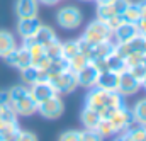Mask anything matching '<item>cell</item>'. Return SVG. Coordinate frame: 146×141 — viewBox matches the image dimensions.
<instances>
[{
	"label": "cell",
	"instance_id": "cell-1",
	"mask_svg": "<svg viewBox=\"0 0 146 141\" xmlns=\"http://www.w3.org/2000/svg\"><path fill=\"white\" fill-rule=\"evenodd\" d=\"M90 92L87 94L85 99V106L95 109L97 112L102 107H121L124 106V97L117 92V90H104L99 87H92L88 88Z\"/></svg>",
	"mask_w": 146,
	"mask_h": 141
},
{
	"label": "cell",
	"instance_id": "cell-2",
	"mask_svg": "<svg viewBox=\"0 0 146 141\" xmlns=\"http://www.w3.org/2000/svg\"><path fill=\"white\" fill-rule=\"evenodd\" d=\"M56 21H58L60 27H63L66 31H72V29H76L83 22V14L78 7L66 5V7L60 9V12L56 15Z\"/></svg>",
	"mask_w": 146,
	"mask_h": 141
},
{
	"label": "cell",
	"instance_id": "cell-3",
	"mask_svg": "<svg viewBox=\"0 0 146 141\" xmlns=\"http://www.w3.org/2000/svg\"><path fill=\"white\" fill-rule=\"evenodd\" d=\"M82 37H85L88 43L92 44H99L102 41H107L112 39V31L109 29V26L106 24V21H100V19H95L94 22H90L85 29V33Z\"/></svg>",
	"mask_w": 146,
	"mask_h": 141
},
{
	"label": "cell",
	"instance_id": "cell-4",
	"mask_svg": "<svg viewBox=\"0 0 146 141\" xmlns=\"http://www.w3.org/2000/svg\"><path fill=\"white\" fill-rule=\"evenodd\" d=\"M48 82L54 87V90H56L58 95L60 94H70V92H73L78 87V83H76V73L72 70H66V71H63V73H60V75H54V76H49Z\"/></svg>",
	"mask_w": 146,
	"mask_h": 141
},
{
	"label": "cell",
	"instance_id": "cell-5",
	"mask_svg": "<svg viewBox=\"0 0 146 141\" xmlns=\"http://www.w3.org/2000/svg\"><path fill=\"white\" fill-rule=\"evenodd\" d=\"M109 121L112 122L115 133H124L127 131L129 128H133L136 122H134V117H133V112L127 109L126 106H121L115 109V112L109 117Z\"/></svg>",
	"mask_w": 146,
	"mask_h": 141
},
{
	"label": "cell",
	"instance_id": "cell-6",
	"mask_svg": "<svg viewBox=\"0 0 146 141\" xmlns=\"http://www.w3.org/2000/svg\"><path fill=\"white\" fill-rule=\"evenodd\" d=\"M63 110H65V104H63V100L60 99L58 94L37 106V112L46 119H58L63 114Z\"/></svg>",
	"mask_w": 146,
	"mask_h": 141
},
{
	"label": "cell",
	"instance_id": "cell-7",
	"mask_svg": "<svg viewBox=\"0 0 146 141\" xmlns=\"http://www.w3.org/2000/svg\"><path fill=\"white\" fill-rule=\"evenodd\" d=\"M141 88V82L138 78H134L127 70H124L122 73H119V82H117V92L122 97H129L134 95L138 90Z\"/></svg>",
	"mask_w": 146,
	"mask_h": 141
},
{
	"label": "cell",
	"instance_id": "cell-8",
	"mask_svg": "<svg viewBox=\"0 0 146 141\" xmlns=\"http://www.w3.org/2000/svg\"><path fill=\"white\" fill-rule=\"evenodd\" d=\"M5 61H7L10 67L17 68V70H24V68L31 67V55H29V49L24 48V46L15 48V49H12V51L5 56Z\"/></svg>",
	"mask_w": 146,
	"mask_h": 141
},
{
	"label": "cell",
	"instance_id": "cell-9",
	"mask_svg": "<svg viewBox=\"0 0 146 141\" xmlns=\"http://www.w3.org/2000/svg\"><path fill=\"white\" fill-rule=\"evenodd\" d=\"M99 73H100V71L94 67V63L88 61L82 70L76 71V83H78V87H83V88H92V87H95L97 78H99Z\"/></svg>",
	"mask_w": 146,
	"mask_h": 141
},
{
	"label": "cell",
	"instance_id": "cell-10",
	"mask_svg": "<svg viewBox=\"0 0 146 141\" xmlns=\"http://www.w3.org/2000/svg\"><path fill=\"white\" fill-rule=\"evenodd\" d=\"M29 94L34 97V100H36L37 104H41V102L51 99L53 95H56V90H54V87L48 80H44V82H37L34 85H31Z\"/></svg>",
	"mask_w": 146,
	"mask_h": 141
},
{
	"label": "cell",
	"instance_id": "cell-11",
	"mask_svg": "<svg viewBox=\"0 0 146 141\" xmlns=\"http://www.w3.org/2000/svg\"><path fill=\"white\" fill-rule=\"evenodd\" d=\"M138 33V27L136 24L133 22H122L117 29H114L112 33V39H115V43H129L131 39H134Z\"/></svg>",
	"mask_w": 146,
	"mask_h": 141
},
{
	"label": "cell",
	"instance_id": "cell-12",
	"mask_svg": "<svg viewBox=\"0 0 146 141\" xmlns=\"http://www.w3.org/2000/svg\"><path fill=\"white\" fill-rule=\"evenodd\" d=\"M39 2L37 0H15V14L19 19L37 17Z\"/></svg>",
	"mask_w": 146,
	"mask_h": 141
},
{
	"label": "cell",
	"instance_id": "cell-13",
	"mask_svg": "<svg viewBox=\"0 0 146 141\" xmlns=\"http://www.w3.org/2000/svg\"><path fill=\"white\" fill-rule=\"evenodd\" d=\"M41 26V21L37 17H26V19H19L17 22V33L19 36L24 39V37H31V36L36 34V31Z\"/></svg>",
	"mask_w": 146,
	"mask_h": 141
},
{
	"label": "cell",
	"instance_id": "cell-14",
	"mask_svg": "<svg viewBox=\"0 0 146 141\" xmlns=\"http://www.w3.org/2000/svg\"><path fill=\"white\" fill-rule=\"evenodd\" d=\"M37 104L34 100V97L31 94L24 95L22 99H19L17 102H14V107H15V112L17 116H33L34 112H37Z\"/></svg>",
	"mask_w": 146,
	"mask_h": 141
},
{
	"label": "cell",
	"instance_id": "cell-15",
	"mask_svg": "<svg viewBox=\"0 0 146 141\" xmlns=\"http://www.w3.org/2000/svg\"><path fill=\"white\" fill-rule=\"evenodd\" d=\"M117 82H119V75L110 70H106L99 73L95 87L104 88V90H117Z\"/></svg>",
	"mask_w": 146,
	"mask_h": 141
},
{
	"label": "cell",
	"instance_id": "cell-16",
	"mask_svg": "<svg viewBox=\"0 0 146 141\" xmlns=\"http://www.w3.org/2000/svg\"><path fill=\"white\" fill-rule=\"evenodd\" d=\"M22 73V80H24V83H27V85H34L37 82H44V80H48V75H46V71L41 70V68H37V67H27V68H24V70H21Z\"/></svg>",
	"mask_w": 146,
	"mask_h": 141
},
{
	"label": "cell",
	"instance_id": "cell-17",
	"mask_svg": "<svg viewBox=\"0 0 146 141\" xmlns=\"http://www.w3.org/2000/svg\"><path fill=\"white\" fill-rule=\"evenodd\" d=\"M114 39H107V41H102L99 44H94V51H92V56H90V61L94 60H106L109 55L114 53Z\"/></svg>",
	"mask_w": 146,
	"mask_h": 141
},
{
	"label": "cell",
	"instance_id": "cell-18",
	"mask_svg": "<svg viewBox=\"0 0 146 141\" xmlns=\"http://www.w3.org/2000/svg\"><path fill=\"white\" fill-rule=\"evenodd\" d=\"M80 119H82V124L85 126V129H95V126L100 121V114L95 109L85 106L83 110H82V114H80Z\"/></svg>",
	"mask_w": 146,
	"mask_h": 141
},
{
	"label": "cell",
	"instance_id": "cell-19",
	"mask_svg": "<svg viewBox=\"0 0 146 141\" xmlns=\"http://www.w3.org/2000/svg\"><path fill=\"white\" fill-rule=\"evenodd\" d=\"M34 39H36L37 44H41V46H46V44H49V43H53L54 39H58L56 37V31L53 29V27H49V26H39V29L36 31V34H34Z\"/></svg>",
	"mask_w": 146,
	"mask_h": 141
},
{
	"label": "cell",
	"instance_id": "cell-20",
	"mask_svg": "<svg viewBox=\"0 0 146 141\" xmlns=\"http://www.w3.org/2000/svg\"><path fill=\"white\" fill-rule=\"evenodd\" d=\"M17 48L15 37L9 31H0V58H5L12 49Z\"/></svg>",
	"mask_w": 146,
	"mask_h": 141
},
{
	"label": "cell",
	"instance_id": "cell-21",
	"mask_svg": "<svg viewBox=\"0 0 146 141\" xmlns=\"http://www.w3.org/2000/svg\"><path fill=\"white\" fill-rule=\"evenodd\" d=\"M106 65H107V70L114 71V73H122L124 70H127V67H126V61L121 58V56H117L115 53H112L109 55L107 58H106Z\"/></svg>",
	"mask_w": 146,
	"mask_h": 141
},
{
	"label": "cell",
	"instance_id": "cell-22",
	"mask_svg": "<svg viewBox=\"0 0 146 141\" xmlns=\"http://www.w3.org/2000/svg\"><path fill=\"white\" fill-rule=\"evenodd\" d=\"M66 70H70L68 61L63 60V58H58V60H53V61L49 63V67H48V70H46V75H48V78H49V76L60 75V73H63V71H66Z\"/></svg>",
	"mask_w": 146,
	"mask_h": 141
},
{
	"label": "cell",
	"instance_id": "cell-23",
	"mask_svg": "<svg viewBox=\"0 0 146 141\" xmlns=\"http://www.w3.org/2000/svg\"><path fill=\"white\" fill-rule=\"evenodd\" d=\"M133 112V117H134V122L139 124V126H145L146 124V99H141L136 102L134 109L131 110Z\"/></svg>",
	"mask_w": 146,
	"mask_h": 141
},
{
	"label": "cell",
	"instance_id": "cell-24",
	"mask_svg": "<svg viewBox=\"0 0 146 141\" xmlns=\"http://www.w3.org/2000/svg\"><path fill=\"white\" fill-rule=\"evenodd\" d=\"M121 17H122V21L124 22H133V24H136L139 19H141V14H139V9H138V3H129L127 5V9L121 14Z\"/></svg>",
	"mask_w": 146,
	"mask_h": 141
},
{
	"label": "cell",
	"instance_id": "cell-25",
	"mask_svg": "<svg viewBox=\"0 0 146 141\" xmlns=\"http://www.w3.org/2000/svg\"><path fill=\"white\" fill-rule=\"evenodd\" d=\"M114 15H119V14L114 10L112 3H97V19L109 21L110 17H114Z\"/></svg>",
	"mask_w": 146,
	"mask_h": 141
},
{
	"label": "cell",
	"instance_id": "cell-26",
	"mask_svg": "<svg viewBox=\"0 0 146 141\" xmlns=\"http://www.w3.org/2000/svg\"><path fill=\"white\" fill-rule=\"evenodd\" d=\"M124 134L131 141H146V128L145 126H133L127 131H124Z\"/></svg>",
	"mask_w": 146,
	"mask_h": 141
},
{
	"label": "cell",
	"instance_id": "cell-27",
	"mask_svg": "<svg viewBox=\"0 0 146 141\" xmlns=\"http://www.w3.org/2000/svg\"><path fill=\"white\" fill-rule=\"evenodd\" d=\"M44 53H46V56H48L51 61L61 58V43H60L58 39H54L53 43H49V44L44 46Z\"/></svg>",
	"mask_w": 146,
	"mask_h": 141
},
{
	"label": "cell",
	"instance_id": "cell-28",
	"mask_svg": "<svg viewBox=\"0 0 146 141\" xmlns=\"http://www.w3.org/2000/svg\"><path fill=\"white\" fill-rule=\"evenodd\" d=\"M78 53V46H76V41H65L61 43V58L63 60H72L73 56Z\"/></svg>",
	"mask_w": 146,
	"mask_h": 141
},
{
	"label": "cell",
	"instance_id": "cell-29",
	"mask_svg": "<svg viewBox=\"0 0 146 141\" xmlns=\"http://www.w3.org/2000/svg\"><path fill=\"white\" fill-rule=\"evenodd\" d=\"M95 131H97L102 138H107V136L115 134V129H114V126H112V122H110L109 119H100L99 124L95 126Z\"/></svg>",
	"mask_w": 146,
	"mask_h": 141
},
{
	"label": "cell",
	"instance_id": "cell-30",
	"mask_svg": "<svg viewBox=\"0 0 146 141\" xmlns=\"http://www.w3.org/2000/svg\"><path fill=\"white\" fill-rule=\"evenodd\" d=\"M88 61H90V60H88L85 55H82V53H76L72 60H68V67H70V70H72V71H75V73H76L78 70H82V68H83V67H85Z\"/></svg>",
	"mask_w": 146,
	"mask_h": 141
},
{
	"label": "cell",
	"instance_id": "cell-31",
	"mask_svg": "<svg viewBox=\"0 0 146 141\" xmlns=\"http://www.w3.org/2000/svg\"><path fill=\"white\" fill-rule=\"evenodd\" d=\"M7 92H9V100H10V102H17L19 99H22L24 95L29 94V88L24 87V85H15V87H12V88L7 90Z\"/></svg>",
	"mask_w": 146,
	"mask_h": 141
},
{
	"label": "cell",
	"instance_id": "cell-32",
	"mask_svg": "<svg viewBox=\"0 0 146 141\" xmlns=\"http://www.w3.org/2000/svg\"><path fill=\"white\" fill-rule=\"evenodd\" d=\"M127 44L131 46V49H133V51H139V53L146 55V37H145V36L138 34L134 39H131Z\"/></svg>",
	"mask_w": 146,
	"mask_h": 141
},
{
	"label": "cell",
	"instance_id": "cell-33",
	"mask_svg": "<svg viewBox=\"0 0 146 141\" xmlns=\"http://www.w3.org/2000/svg\"><path fill=\"white\" fill-rule=\"evenodd\" d=\"M76 46H78V53L85 55V56L90 60L92 51H94V44H92V43H88L85 37H80V39H76Z\"/></svg>",
	"mask_w": 146,
	"mask_h": 141
},
{
	"label": "cell",
	"instance_id": "cell-34",
	"mask_svg": "<svg viewBox=\"0 0 146 141\" xmlns=\"http://www.w3.org/2000/svg\"><path fill=\"white\" fill-rule=\"evenodd\" d=\"M143 60H145V55L143 53H139V51H133L129 56H126V67L127 68H131V67H134V65H139V63H143Z\"/></svg>",
	"mask_w": 146,
	"mask_h": 141
},
{
	"label": "cell",
	"instance_id": "cell-35",
	"mask_svg": "<svg viewBox=\"0 0 146 141\" xmlns=\"http://www.w3.org/2000/svg\"><path fill=\"white\" fill-rule=\"evenodd\" d=\"M127 71H129L134 78H138L139 82L146 76V68H145V65H143V63H139V65H134V67L127 68Z\"/></svg>",
	"mask_w": 146,
	"mask_h": 141
},
{
	"label": "cell",
	"instance_id": "cell-36",
	"mask_svg": "<svg viewBox=\"0 0 146 141\" xmlns=\"http://www.w3.org/2000/svg\"><path fill=\"white\" fill-rule=\"evenodd\" d=\"M82 141H104V138L95 129H85L82 131Z\"/></svg>",
	"mask_w": 146,
	"mask_h": 141
},
{
	"label": "cell",
	"instance_id": "cell-37",
	"mask_svg": "<svg viewBox=\"0 0 146 141\" xmlns=\"http://www.w3.org/2000/svg\"><path fill=\"white\" fill-rule=\"evenodd\" d=\"M58 141H82V131H75V129L65 131Z\"/></svg>",
	"mask_w": 146,
	"mask_h": 141
},
{
	"label": "cell",
	"instance_id": "cell-38",
	"mask_svg": "<svg viewBox=\"0 0 146 141\" xmlns=\"http://www.w3.org/2000/svg\"><path fill=\"white\" fill-rule=\"evenodd\" d=\"M110 3H112L114 10H115V12H117V14L121 15V14H122V12H124V10L127 9V5L131 3V0H112Z\"/></svg>",
	"mask_w": 146,
	"mask_h": 141
},
{
	"label": "cell",
	"instance_id": "cell-39",
	"mask_svg": "<svg viewBox=\"0 0 146 141\" xmlns=\"http://www.w3.org/2000/svg\"><path fill=\"white\" fill-rule=\"evenodd\" d=\"M122 22H124V21H122V17H121V15H114V17H110L109 21H106V24L109 26V29L112 31V33H114V29H117Z\"/></svg>",
	"mask_w": 146,
	"mask_h": 141
},
{
	"label": "cell",
	"instance_id": "cell-40",
	"mask_svg": "<svg viewBox=\"0 0 146 141\" xmlns=\"http://www.w3.org/2000/svg\"><path fill=\"white\" fill-rule=\"evenodd\" d=\"M17 141H39V140H37V136L33 131H21Z\"/></svg>",
	"mask_w": 146,
	"mask_h": 141
},
{
	"label": "cell",
	"instance_id": "cell-41",
	"mask_svg": "<svg viewBox=\"0 0 146 141\" xmlns=\"http://www.w3.org/2000/svg\"><path fill=\"white\" fill-rule=\"evenodd\" d=\"M136 27H138L139 36H145L146 37V19H139V21L136 22Z\"/></svg>",
	"mask_w": 146,
	"mask_h": 141
},
{
	"label": "cell",
	"instance_id": "cell-42",
	"mask_svg": "<svg viewBox=\"0 0 146 141\" xmlns=\"http://www.w3.org/2000/svg\"><path fill=\"white\" fill-rule=\"evenodd\" d=\"M138 9H139L141 19H146V0H141V2H138Z\"/></svg>",
	"mask_w": 146,
	"mask_h": 141
},
{
	"label": "cell",
	"instance_id": "cell-43",
	"mask_svg": "<svg viewBox=\"0 0 146 141\" xmlns=\"http://www.w3.org/2000/svg\"><path fill=\"white\" fill-rule=\"evenodd\" d=\"M9 102V92L7 90H0V106Z\"/></svg>",
	"mask_w": 146,
	"mask_h": 141
},
{
	"label": "cell",
	"instance_id": "cell-44",
	"mask_svg": "<svg viewBox=\"0 0 146 141\" xmlns=\"http://www.w3.org/2000/svg\"><path fill=\"white\" fill-rule=\"evenodd\" d=\"M37 2H41V3H44V5H56L60 0H37Z\"/></svg>",
	"mask_w": 146,
	"mask_h": 141
},
{
	"label": "cell",
	"instance_id": "cell-45",
	"mask_svg": "<svg viewBox=\"0 0 146 141\" xmlns=\"http://www.w3.org/2000/svg\"><path fill=\"white\" fill-rule=\"evenodd\" d=\"M114 141H131V140H129V138H127V136H126V134L122 133V134H121L119 138H115V140H114Z\"/></svg>",
	"mask_w": 146,
	"mask_h": 141
},
{
	"label": "cell",
	"instance_id": "cell-46",
	"mask_svg": "<svg viewBox=\"0 0 146 141\" xmlns=\"http://www.w3.org/2000/svg\"><path fill=\"white\" fill-rule=\"evenodd\" d=\"M141 87H143V88L146 90V76L143 78V80H141Z\"/></svg>",
	"mask_w": 146,
	"mask_h": 141
},
{
	"label": "cell",
	"instance_id": "cell-47",
	"mask_svg": "<svg viewBox=\"0 0 146 141\" xmlns=\"http://www.w3.org/2000/svg\"><path fill=\"white\" fill-rule=\"evenodd\" d=\"M112 0H97V3H110Z\"/></svg>",
	"mask_w": 146,
	"mask_h": 141
},
{
	"label": "cell",
	"instance_id": "cell-48",
	"mask_svg": "<svg viewBox=\"0 0 146 141\" xmlns=\"http://www.w3.org/2000/svg\"><path fill=\"white\" fill-rule=\"evenodd\" d=\"M143 65H145V68H146V55H145V60H143Z\"/></svg>",
	"mask_w": 146,
	"mask_h": 141
},
{
	"label": "cell",
	"instance_id": "cell-49",
	"mask_svg": "<svg viewBox=\"0 0 146 141\" xmlns=\"http://www.w3.org/2000/svg\"><path fill=\"white\" fill-rule=\"evenodd\" d=\"M0 122H2V114H0Z\"/></svg>",
	"mask_w": 146,
	"mask_h": 141
},
{
	"label": "cell",
	"instance_id": "cell-50",
	"mask_svg": "<svg viewBox=\"0 0 146 141\" xmlns=\"http://www.w3.org/2000/svg\"><path fill=\"white\" fill-rule=\"evenodd\" d=\"M83 2H90V0H83Z\"/></svg>",
	"mask_w": 146,
	"mask_h": 141
},
{
	"label": "cell",
	"instance_id": "cell-51",
	"mask_svg": "<svg viewBox=\"0 0 146 141\" xmlns=\"http://www.w3.org/2000/svg\"><path fill=\"white\" fill-rule=\"evenodd\" d=\"M0 141H3V140H2V138H0Z\"/></svg>",
	"mask_w": 146,
	"mask_h": 141
},
{
	"label": "cell",
	"instance_id": "cell-52",
	"mask_svg": "<svg viewBox=\"0 0 146 141\" xmlns=\"http://www.w3.org/2000/svg\"><path fill=\"white\" fill-rule=\"evenodd\" d=\"M145 128H146V124H145Z\"/></svg>",
	"mask_w": 146,
	"mask_h": 141
}]
</instances>
